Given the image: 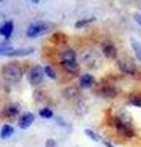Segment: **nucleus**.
Segmentation results:
<instances>
[{
  "instance_id": "29",
  "label": "nucleus",
  "mask_w": 141,
  "mask_h": 147,
  "mask_svg": "<svg viewBox=\"0 0 141 147\" xmlns=\"http://www.w3.org/2000/svg\"><path fill=\"white\" fill-rule=\"evenodd\" d=\"M32 3H33V4H38L39 1H38V0H32Z\"/></svg>"
},
{
  "instance_id": "19",
  "label": "nucleus",
  "mask_w": 141,
  "mask_h": 147,
  "mask_svg": "<svg viewBox=\"0 0 141 147\" xmlns=\"http://www.w3.org/2000/svg\"><path fill=\"white\" fill-rule=\"evenodd\" d=\"M96 20L94 17H88V18H81V20L79 21H76V24H75V27L76 28H81V27H85V26H87L90 24H92V22Z\"/></svg>"
},
{
  "instance_id": "7",
  "label": "nucleus",
  "mask_w": 141,
  "mask_h": 147,
  "mask_svg": "<svg viewBox=\"0 0 141 147\" xmlns=\"http://www.w3.org/2000/svg\"><path fill=\"white\" fill-rule=\"evenodd\" d=\"M101 48H102V53L104 54V57L106 58L114 59L117 57L118 50L115 48V45L113 44V42H111V40H104V42H102Z\"/></svg>"
},
{
  "instance_id": "26",
  "label": "nucleus",
  "mask_w": 141,
  "mask_h": 147,
  "mask_svg": "<svg viewBox=\"0 0 141 147\" xmlns=\"http://www.w3.org/2000/svg\"><path fill=\"white\" fill-rule=\"evenodd\" d=\"M55 121H57L58 125H60V126H63V127H66V126H67V124H66L64 120H63L60 117H57V118H55Z\"/></svg>"
},
{
  "instance_id": "12",
  "label": "nucleus",
  "mask_w": 141,
  "mask_h": 147,
  "mask_svg": "<svg viewBox=\"0 0 141 147\" xmlns=\"http://www.w3.org/2000/svg\"><path fill=\"white\" fill-rule=\"evenodd\" d=\"M34 52L33 48H21V49H13L12 52L6 54V57H26Z\"/></svg>"
},
{
  "instance_id": "22",
  "label": "nucleus",
  "mask_w": 141,
  "mask_h": 147,
  "mask_svg": "<svg viewBox=\"0 0 141 147\" xmlns=\"http://www.w3.org/2000/svg\"><path fill=\"white\" fill-rule=\"evenodd\" d=\"M39 115L44 119H51V118H53V112H52V109H49V108H42L39 110Z\"/></svg>"
},
{
  "instance_id": "27",
  "label": "nucleus",
  "mask_w": 141,
  "mask_h": 147,
  "mask_svg": "<svg viewBox=\"0 0 141 147\" xmlns=\"http://www.w3.org/2000/svg\"><path fill=\"white\" fill-rule=\"evenodd\" d=\"M134 18H135V21L138 22V24H139V25L141 26V13H135Z\"/></svg>"
},
{
  "instance_id": "28",
  "label": "nucleus",
  "mask_w": 141,
  "mask_h": 147,
  "mask_svg": "<svg viewBox=\"0 0 141 147\" xmlns=\"http://www.w3.org/2000/svg\"><path fill=\"white\" fill-rule=\"evenodd\" d=\"M102 144H103L104 146H106V147H114V146H113V145L111 144V142L107 141V140H102Z\"/></svg>"
},
{
  "instance_id": "20",
  "label": "nucleus",
  "mask_w": 141,
  "mask_h": 147,
  "mask_svg": "<svg viewBox=\"0 0 141 147\" xmlns=\"http://www.w3.org/2000/svg\"><path fill=\"white\" fill-rule=\"evenodd\" d=\"M12 50H13V48L10 43L4 42V43L0 44V55H6L10 52H12Z\"/></svg>"
},
{
  "instance_id": "8",
  "label": "nucleus",
  "mask_w": 141,
  "mask_h": 147,
  "mask_svg": "<svg viewBox=\"0 0 141 147\" xmlns=\"http://www.w3.org/2000/svg\"><path fill=\"white\" fill-rule=\"evenodd\" d=\"M98 94L103 98H114L118 93L113 86H103L102 88L98 90Z\"/></svg>"
},
{
  "instance_id": "18",
  "label": "nucleus",
  "mask_w": 141,
  "mask_h": 147,
  "mask_svg": "<svg viewBox=\"0 0 141 147\" xmlns=\"http://www.w3.org/2000/svg\"><path fill=\"white\" fill-rule=\"evenodd\" d=\"M19 112H20V108H19V105H16V104L7 105L6 109H5V114L7 117H15L19 114Z\"/></svg>"
},
{
  "instance_id": "15",
  "label": "nucleus",
  "mask_w": 141,
  "mask_h": 147,
  "mask_svg": "<svg viewBox=\"0 0 141 147\" xmlns=\"http://www.w3.org/2000/svg\"><path fill=\"white\" fill-rule=\"evenodd\" d=\"M12 134H13V127L11 125H9V124H5V125L1 127V130H0V137H1L3 140L9 139Z\"/></svg>"
},
{
  "instance_id": "16",
  "label": "nucleus",
  "mask_w": 141,
  "mask_h": 147,
  "mask_svg": "<svg viewBox=\"0 0 141 147\" xmlns=\"http://www.w3.org/2000/svg\"><path fill=\"white\" fill-rule=\"evenodd\" d=\"M61 60H67V61L76 60V53L70 48L65 49L64 52H63V54H61Z\"/></svg>"
},
{
  "instance_id": "1",
  "label": "nucleus",
  "mask_w": 141,
  "mask_h": 147,
  "mask_svg": "<svg viewBox=\"0 0 141 147\" xmlns=\"http://www.w3.org/2000/svg\"><path fill=\"white\" fill-rule=\"evenodd\" d=\"M1 74L5 81L11 82V84H16V82H19L22 79L24 71H22V67L17 63H10L3 67Z\"/></svg>"
},
{
  "instance_id": "9",
  "label": "nucleus",
  "mask_w": 141,
  "mask_h": 147,
  "mask_svg": "<svg viewBox=\"0 0 141 147\" xmlns=\"http://www.w3.org/2000/svg\"><path fill=\"white\" fill-rule=\"evenodd\" d=\"M61 66L65 71H67L69 74H77L80 71V66L77 64L76 60L74 61H67V60H61Z\"/></svg>"
},
{
  "instance_id": "17",
  "label": "nucleus",
  "mask_w": 141,
  "mask_h": 147,
  "mask_svg": "<svg viewBox=\"0 0 141 147\" xmlns=\"http://www.w3.org/2000/svg\"><path fill=\"white\" fill-rule=\"evenodd\" d=\"M130 43H131V48H133L136 58H138L139 60L141 61V44H140V42H139V40H136V39H134V38H131Z\"/></svg>"
},
{
  "instance_id": "21",
  "label": "nucleus",
  "mask_w": 141,
  "mask_h": 147,
  "mask_svg": "<svg viewBox=\"0 0 141 147\" xmlns=\"http://www.w3.org/2000/svg\"><path fill=\"white\" fill-rule=\"evenodd\" d=\"M85 134L87 135L91 140H93V141H102V140H103L102 137L97 134V132H94L93 130H91V129H86V130H85Z\"/></svg>"
},
{
  "instance_id": "25",
  "label": "nucleus",
  "mask_w": 141,
  "mask_h": 147,
  "mask_svg": "<svg viewBox=\"0 0 141 147\" xmlns=\"http://www.w3.org/2000/svg\"><path fill=\"white\" fill-rule=\"evenodd\" d=\"M45 147H57V141L54 139H48L45 141Z\"/></svg>"
},
{
  "instance_id": "14",
  "label": "nucleus",
  "mask_w": 141,
  "mask_h": 147,
  "mask_svg": "<svg viewBox=\"0 0 141 147\" xmlns=\"http://www.w3.org/2000/svg\"><path fill=\"white\" fill-rule=\"evenodd\" d=\"M80 91L79 88H76V87H67L66 90L63 91V96L66 98V99H75L77 96H79Z\"/></svg>"
},
{
  "instance_id": "24",
  "label": "nucleus",
  "mask_w": 141,
  "mask_h": 147,
  "mask_svg": "<svg viewBox=\"0 0 141 147\" xmlns=\"http://www.w3.org/2000/svg\"><path fill=\"white\" fill-rule=\"evenodd\" d=\"M44 72L47 74V76L51 77L52 80H55L57 79V74H55V71H54L51 66H45L44 67Z\"/></svg>"
},
{
  "instance_id": "3",
  "label": "nucleus",
  "mask_w": 141,
  "mask_h": 147,
  "mask_svg": "<svg viewBox=\"0 0 141 147\" xmlns=\"http://www.w3.org/2000/svg\"><path fill=\"white\" fill-rule=\"evenodd\" d=\"M114 126L117 129V131L125 137H133L135 135L130 120H126L124 117H115L114 118Z\"/></svg>"
},
{
  "instance_id": "6",
  "label": "nucleus",
  "mask_w": 141,
  "mask_h": 147,
  "mask_svg": "<svg viewBox=\"0 0 141 147\" xmlns=\"http://www.w3.org/2000/svg\"><path fill=\"white\" fill-rule=\"evenodd\" d=\"M82 60L87 66L90 67H96L99 63H101V59L98 57V53L94 52V50H87L86 53L82 54Z\"/></svg>"
},
{
  "instance_id": "2",
  "label": "nucleus",
  "mask_w": 141,
  "mask_h": 147,
  "mask_svg": "<svg viewBox=\"0 0 141 147\" xmlns=\"http://www.w3.org/2000/svg\"><path fill=\"white\" fill-rule=\"evenodd\" d=\"M53 28L52 24H48V22H43V21H38L34 22V24H31L27 28L26 34L30 38H36V37H39L44 33H47Z\"/></svg>"
},
{
  "instance_id": "23",
  "label": "nucleus",
  "mask_w": 141,
  "mask_h": 147,
  "mask_svg": "<svg viewBox=\"0 0 141 147\" xmlns=\"http://www.w3.org/2000/svg\"><path fill=\"white\" fill-rule=\"evenodd\" d=\"M129 103L135 107H140L141 108V97L140 96H131L129 99Z\"/></svg>"
},
{
  "instance_id": "13",
  "label": "nucleus",
  "mask_w": 141,
  "mask_h": 147,
  "mask_svg": "<svg viewBox=\"0 0 141 147\" xmlns=\"http://www.w3.org/2000/svg\"><path fill=\"white\" fill-rule=\"evenodd\" d=\"M94 84V77L92 75H88V74H85L80 77V86L84 87V88H88Z\"/></svg>"
},
{
  "instance_id": "11",
  "label": "nucleus",
  "mask_w": 141,
  "mask_h": 147,
  "mask_svg": "<svg viewBox=\"0 0 141 147\" xmlns=\"http://www.w3.org/2000/svg\"><path fill=\"white\" fill-rule=\"evenodd\" d=\"M12 31H13V22L12 21L4 22V25L0 27V34L4 36L6 39L10 38V36L12 34Z\"/></svg>"
},
{
  "instance_id": "4",
  "label": "nucleus",
  "mask_w": 141,
  "mask_h": 147,
  "mask_svg": "<svg viewBox=\"0 0 141 147\" xmlns=\"http://www.w3.org/2000/svg\"><path fill=\"white\" fill-rule=\"evenodd\" d=\"M44 69L40 66V65H36L30 70L28 72V81L31 85H39L43 80V76H44Z\"/></svg>"
},
{
  "instance_id": "10",
  "label": "nucleus",
  "mask_w": 141,
  "mask_h": 147,
  "mask_svg": "<svg viewBox=\"0 0 141 147\" xmlns=\"http://www.w3.org/2000/svg\"><path fill=\"white\" fill-rule=\"evenodd\" d=\"M34 120V115L32 113H25L19 120V127L20 129H27L31 126V124Z\"/></svg>"
},
{
  "instance_id": "5",
  "label": "nucleus",
  "mask_w": 141,
  "mask_h": 147,
  "mask_svg": "<svg viewBox=\"0 0 141 147\" xmlns=\"http://www.w3.org/2000/svg\"><path fill=\"white\" fill-rule=\"evenodd\" d=\"M117 64L121 72L128 74V75H131V76H135L138 74V67H136L134 61H131L130 59H119Z\"/></svg>"
}]
</instances>
